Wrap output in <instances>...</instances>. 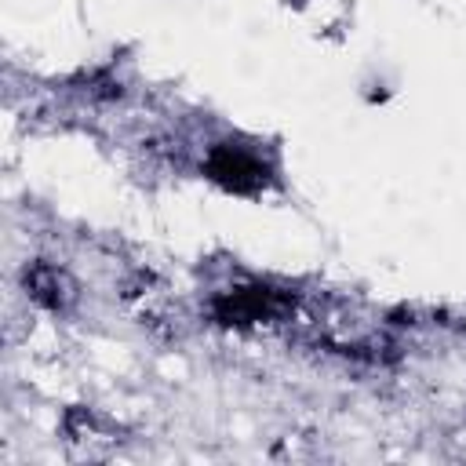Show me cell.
Listing matches in <instances>:
<instances>
[{"mask_svg": "<svg viewBox=\"0 0 466 466\" xmlns=\"http://www.w3.org/2000/svg\"><path fill=\"white\" fill-rule=\"evenodd\" d=\"M211 175L218 182H226V186L244 189V186H255L262 178V167H258V160H251V157H244L237 149H218L211 157Z\"/></svg>", "mask_w": 466, "mask_h": 466, "instance_id": "obj_1", "label": "cell"}]
</instances>
